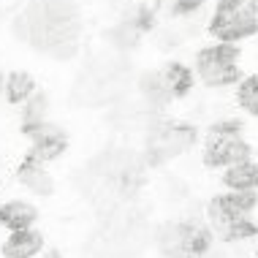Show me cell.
Returning <instances> with one entry per match:
<instances>
[{"label": "cell", "instance_id": "7a4b0ae2", "mask_svg": "<svg viewBox=\"0 0 258 258\" xmlns=\"http://www.w3.org/2000/svg\"><path fill=\"white\" fill-rule=\"evenodd\" d=\"M209 33L220 44H236L258 33V0H218Z\"/></svg>", "mask_w": 258, "mask_h": 258}, {"label": "cell", "instance_id": "277c9868", "mask_svg": "<svg viewBox=\"0 0 258 258\" xmlns=\"http://www.w3.org/2000/svg\"><path fill=\"white\" fill-rule=\"evenodd\" d=\"M196 128L187 122H169V120H152L147 128V155L144 160L152 166L182 155L196 144Z\"/></svg>", "mask_w": 258, "mask_h": 258}, {"label": "cell", "instance_id": "5b68a950", "mask_svg": "<svg viewBox=\"0 0 258 258\" xmlns=\"http://www.w3.org/2000/svg\"><path fill=\"white\" fill-rule=\"evenodd\" d=\"M250 158V144L242 139V122L236 120H220L209 128L207 144H204V163L212 169H228Z\"/></svg>", "mask_w": 258, "mask_h": 258}, {"label": "cell", "instance_id": "6da1fadb", "mask_svg": "<svg viewBox=\"0 0 258 258\" xmlns=\"http://www.w3.org/2000/svg\"><path fill=\"white\" fill-rule=\"evenodd\" d=\"M255 209V193H239L231 190L226 196H218L209 201L207 220L212 236H220L223 242H245L258 234V226L253 223Z\"/></svg>", "mask_w": 258, "mask_h": 258}, {"label": "cell", "instance_id": "9c48e42d", "mask_svg": "<svg viewBox=\"0 0 258 258\" xmlns=\"http://www.w3.org/2000/svg\"><path fill=\"white\" fill-rule=\"evenodd\" d=\"M44 247V236L33 228H22V231H11V236L3 242V255L6 258H33Z\"/></svg>", "mask_w": 258, "mask_h": 258}, {"label": "cell", "instance_id": "d6986e66", "mask_svg": "<svg viewBox=\"0 0 258 258\" xmlns=\"http://www.w3.org/2000/svg\"><path fill=\"white\" fill-rule=\"evenodd\" d=\"M44 258H60V255H57V253H46Z\"/></svg>", "mask_w": 258, "mask_h": 258}, {"label": "cell", "instance_id": "4fadbf2b", "mask_svg": "<svg viewBox=\"0 0 258 258\" xmlns=\"http://www.w3.org/2000/svg\"><path fill=\"white\" fill-rule=\"evenodd\" d=\"M160 76H163L169 93L174 95V101L187 95L193 87V71L187 66H182V62H169L166 68H160Z\"/></svg>", "mask_w": 258, "mask_h": 258}, {"label": "cell", "instance_id": "7c38bea8", "mask_svg": "<svg viewBox=\"0 0 258 258\" xmlns=\"http://www.w3.org/2000/svg\"><path fill=\"white\" fill-rule=\"evenodd\" d=\"M19 182L30 193H36V196H52V190H54L52 174L44 169V163H36V160H27L19 169Z\"/></svg>", "mask_w": 258, "mask_h": 258}, {"label": "cell", "instance_id": "8992f818", "mask_svg": "<svg viewBox=\"0 0 258 258\" xmlns=\"http://www.w3.org/2000/svg\"><path fill=\"white\" fill-rule=\"evenodd\" d=\"M196 74L207 87H228L239 82V46L212 44L196 54Z\"/></svg>", "mask_w": 258, "mask_h": 258}, {"label": "cell", "instance_id": "9a60e30c", "mask_svg": "<svg viewBox=\"0 0 258 258\" xmlns=\"http://www.w3.org/2000/svg\"><path fill=\"white\" fill-rule=\"evenodd\" d=\"M46 109H49V101H46V95L33 93L30 98L25 101V109H22L25 128H33V125H38V122H46Z\"/></svg>", "mask_w": 258, "mask_h": 258}, {"label": "cell", "instance_id": "30bf717a", "mask_svg": "<svg viewBox=\"0 0 258 258\" xmlns=\"http://www.w3.org/2000/svg\"><path fill=\"white\" fill-rule=\"evenodd\" d=\"M223 182H226L231 190L239 193H255L258 190V163L255 160H239V163L228 166L226 174H223Z\"/></svg>", "mask_w": 258, "mask_h": 258}, {"label": "cell", "instance_id": "2e32d148", "mask_svg": "<svg viewBox=\"0 0 258 258\" xmlns=\"http://www.w3.org/2000/svg\"><path fill=\"white\" fill-rule=\"evenodd\" d=\"M236 103H239L247 114L258 117V74L247 76L239 85V90H236Z\"/></svg>", "mask_w": 258, "mask_h": 258}, {"label": "cell", "instance_id": "ac0fdd59", "mask_svg": "<svg viewBox=\"0 0 258 258\" xmlns=\"http://www.w3.org/2000/svg\"><path fill=\"white\" fill-rule=\"evenodd\" d=\"M0 93H6V76L0 74Z\"/></svg>", "mask_w": 258, "mask_h": 258}, {"label": "cell", "instance_id": "3957f363", "mask_svg": "<svg viewBox=\"0 0 258 258\" xmlns=\"http://www.w3.org/2000/svg\"><path fill=\"white\" fill-rule=\"evenodd\" d=\"M212 242V231L199 220H174L158 231V250L163 258H204Z\"/></svg>", "mask_w": 258, "mask_h": 258}, {"label": "cell", "instance_id": "ba28073f", "mask_svg": "<svg viewBox=\"0 0 258 258\" xmlns=\"http://www.w3.org/2000/svg\"><path fill=\"white\" fill-rule=\"evenodd\" d=\"M139 93H142V101L150 111H160L163 106H169V103L174 101V95L169 93V87H166L160 71L144 74L142 79H139Z\"/></svg>", "mask_w": 258, "mask_h": 258}, {"label": "cell", "instance_id": "52a82bcc", "mask_svg": "<svg viewBox=\"0 0 258 258\" xmlns=\"http://www.w3.org/2000/svg\"><path fill=\"white\" fill-rule=\"evenodd\" d=\"M27 134H30V142H33L30 160H36V163H46V160L57 158L68 144L66 131H60L52 122H38L33 128H27Z\"/></svg>", "mask_w": 258, "mask_h": 258}, {"label": "cell", "instance_id": "8fae6325", "mask_svg": "<svg viewBox=\"0 0 258 258\" xmlns=\"http://www.w3.org/2000/svg\"><path fill=\"white\" fill-rule=\"evenodd\" d=\"M38 212L33 204L27 201H9V204L0 207V226H6L9 231H22V228H33Z\"/></svg>", "mask_w": 258, "mask_h": 258}, {"label": "cell", "instance_id": "e0dca14e", "mask_svg": "<svg viewBox=\"0 0 258 258\" xmlns=\"http://www.w3.org/2000/svg\"><path fill=\"white\" fill-rule=\"evenodd\" d=\"M201 6H204V0H174L171 3V17L174 19H193L196 14L201 11Z\"/></svg>", "mask_w": 258, "mask_h": 258}, {"label": "cell", "instance_id": "5bb4252c", "mask_svg": "<svg viewBox=\"0 0 258 258\" xmlns=\"http://www.w3.org/2000/svg\"><path fill=\"white\" fill-rule=\"evenodd\" d=\"M33 93H36V82L30 79V74L14 71L9 79H6V98L11 103H25Z\"/></svg>", "mask_w": 258, "mask_h": 258}]
</instances>
